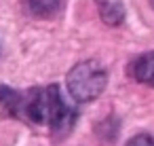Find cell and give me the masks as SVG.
I'll return each instance as SVG.
<instances>
[{"label": "cell", "instance_id": "obj_8", "mask_svg": "<svg viewBox=\"0 0 154 146\" xmlns=\"http://www.w3.org/2000/svg\"><path fill=\"white\" fill-rule=\"evenodd\" d=\"M150 5H152V7H154V0H150Z\"/></svg>", "mask_w": 154, "mask_h": 146}, {"label": "cell", "instance_id": "obj_7", "mask_svg": "<svg viewBox=\"0 0 154 146\" xmlns=\"http://www.w3.org/2000/svg\"><path fill=\"white\" fill-rule=\"evenodd\" d=\"M127 146H154V138L148 135V133H139V135H133Z\"/></svg>", "mask_w": 154, "mask_h": 146}, {"label": "cell", "instance_id": "obj_3", "mask_svg": "<svg viewBox=\"0 0 154 146\" xmlns=\"http://www.w3.org/2000/svg\"><path fill=\"white\" fill-rule=\"evenodd\" d=\"M129 74L143 85L154 87V51L141 53L139 57H135L129 66Z\"/></svg>", "mask_w": 154, "mask_h": 146}, {"label": "cell", "instance_id": "obj_2", "mask_svg": "<svg viewBox=\"0 0 154 146\" xmlns=\"http://www.w3.org/2000/svg\"><path fill=\"white\" fill-rule=\"evenodd\" d=\"M108 85V70L97 59H82L68 72V91L70 95L85 104L97 100Z\"/></svg>", "mask_w": 154, "mask_h": 146}, {"label": "cell", "instance_id": "obj_4", "mask_svg": "<svg viewBox=\"0 0 154 146\" xmlns=\"http://www.w3.org/2000/svg\"><path fill=\"white\" fill-rule=\"evenodd\" d=\"M21 9L30 15V17H53L55 13H59L61 9V0H23Z\"/></svg>", "mask_w": 154, "mask_h": 146}, {"label": "cell", "instance_id": "obj_1", "mask_svg": "<svg viewBox=\"0 0 154 146\" xmlns=\"http://www.w3.org/2000/svg\"><path fill=\"white\" fill-rule=\"evenodd\" d=\"M17 116L34 125H45L55 133H66L76 125L78 112L63 97L57 85H49V87H36L21 93Z\"/></svg>", "mask_w": 154, "mask_h": 146}, {"label": "cell", "instance_id": "obj_6", "mask_svg": "<svg viewBox=\"0 0 154 146\" xmlns=\"http://www.w3.org/2000/svg\"><path fill=\"white\" fill-rule=\"evenodd\" d=\"M19 104H21V93L13 91L11 87L0 85V106H2L9 114L17 116L19 114Z\"/></svg>", "mask_w": 154, "mask_h": 146}, {"label": "cell", "instance_id": "obj_5", "mask_svg": "<svg viewBox=\"0 0 154 146\" xmlns=\"http://www.w3.org/2000/svg\"><path fill=\"white\" fill-rule=\"evenodd\" d=\"M101 19L108 26H120L125 19V7L122 0H95Z\"/></svg>", "mask_w": 154, "mask_h": 146}]
</instances>
